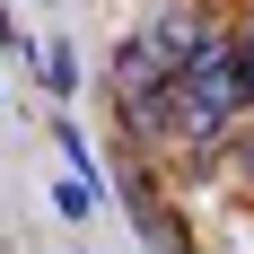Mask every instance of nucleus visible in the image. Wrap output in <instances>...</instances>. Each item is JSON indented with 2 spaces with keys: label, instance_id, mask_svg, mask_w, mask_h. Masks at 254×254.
<instances>
[{
  "label": "nucleus",
  "instance_id": "1",
  "mask_svg": "<svg viewBox=\"0 0 254 254\" xmlns=\"http://www.w3.org/2000/svg\"><path fill=\"white\" fill-rule=\"evenodd\" d=\"M237 44H246V53H254V0H246V26H237Z\"/></svg>",
  "mask_w": 254,
  "mask_h": 254
}]
</instances>
